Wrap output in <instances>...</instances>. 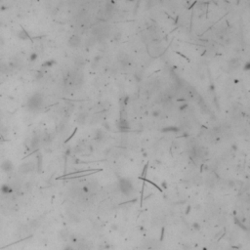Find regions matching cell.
Listing matches in <instances>:
<instances>
[{
    "mask_svg": "<svg viewBox=\"0 0 250 250\" xmlns=\"http://www.w3.org/2000/svg\"><path fill=\"white\" fill-rule=\"evenodd\" d=\"M42 104H43V99L39 94H35L30 97V99L27 102V107L30 111H37L41 109Z\"/></svg>",
    "mask_w": 250,
    "mask_h": 250,
    "instance_id": "cell-1",
    "label": "cell"
},
{
    "mask_svg": "<svg viewBox=\"0 0 250 250\" xmlns=\"http://www.w3.org/2000/svg\"><path fill=\"white\" fill-rule=\"evenodd\" d=\"M119 189L121 192L126 196H129L131 192H133V186L131 182L127 179H121L119 181Z\"/></svg>",
    "mask_w": 250,
    "mask_h": 250,
    "instance_id": "cell-2",
    "label": "cell"
},
{
    "mask_svg": "<svg viewBox=\"0 0 250 250\" xmlns=\"http://www.w3.org/2000/svg\"><path fill=\"white\" fill-rule=\"evenodd\" d=\"M35 169V163L33 161H29V162L27 163H23L22 165L19 168V171L23 174H27V173H29L33 171Z\"/></svg>",
    "mask_w": 250,
    "mask_h": 250,
    "instance_id": "cell-3",
    "label": "cell"
},
{
    "mask_svg": "<svg viewBox=\"0 0 250 250\" xmlns=\"http://www.w3.org/2000/svg\"><path fill=\"white\" fill-rule=\"evenodd\" d=\"M81 43V39L78 35H72L70 40H68V45L71 47V48H77L78 46Z\"/></svg>",
    "mask_w": 250,
    "mask_h": 250,
    "instance_id": "cell-4",
    "label": "cell"
},
{
    "mask_svg": "<svg viewBox=\"0 0 250 250\" xmlns=\"http://www.w3.org/2000/svg\"><path fill=\"white\" fill-rule=\"evenodd\" d=\"M0 167H1L2 171H4V172L10 173L11 171H13L14 165H13V163H12V161H10V160H5V161H3V162H2V164H1V166H0Z\"/></svg>",
    "mask_w": 250,
    "mask_h": 250,
    "instance_id": "cell-5",
    "label": "cell"
},
{
    "mask_svg": "<svg viewBox=\"0 0 250 250\" xmlns=\"http://www.w3.org/2000/svg\"><path fill=\"white\" fill-rule=\"evenodd\" d=\"M0 192H1L2 194H10L12 192H13V190H12L11 186L8 185V184H4L1 186V188H0Z\"/></svg>",
    "mask_w": 250,
    "mask_h": 250,
    "instance_id": "cell-6",
    "label": "cell"
},
{
    "mask_svg": "<svg viewBox=\"0 0 250 250\" xmlns=\"http://www.w3.org/2000/svg\"><path fill=\"white\" fill-rule=\"evenodd\" d=\"M239 66V61L237 59H233L229 62V68L232 70H235Z\"/></svg>",
    "mask_w": 250,
    "mask_h": 250,
    "instance_id": "cell-7",
    "label": "cell"
},
{
    "mask_svg": "<svg viewBox=\"0 0 250 250\" xmlns=\"http://www.w3.org/2000/svg\"><path fill=\"white\" fill-rule=\"evenodd\" d=\"M18 37L20 38V39H22V40H27V39L29 38V36H28V34H27V32H25V29H22L21 32H19Z\"/></svg>",
    "mask_w": 250,
    "mask_h": 250,
    "instance_id": "cell-8",
    "label": "cell"
},
{
    "mask_svg": "<svg viewBox=\"0 0 250 250\" xmlns=\"http://www.w3.org/2000/svg\"><path fill=\"white\" fill-rule=\"evenodd\" d=\"M86 116H87V114L86 113H81L79 114V115H78V118H77V121L79 123H81V124H83V123L85 122V120H86Z\"/></svg>",
    "mask_w": 250,
    "mask_h": 250,
    "instance_id": "cell-9",
    "label": "cell"
},
{
    "mask_svg": "<svg viewBox=\"0 0 250 250\" xmlns=\"http://www.w3.org/2000/svg\"><path fill=\"white\" fill-rule=\"evenodd\" d=\"M9 70L8 65L6 64H0V72H7Z\"/></svg>",
    "mask_w": 250,
    "mask_h": 250,
    "instance_id": "cell-10",
    "label": "cell"
},
{
    "mask_svg": "<svg viewBox=\"0 0 250 250\" xmlns=\"http://www.w3.org/2000/svg\"><path fill=\"white\" fill-rule=\"evenodd\" d=\"M55 64V61H48V62H45V64H43V66H53Z\"/></svg>",
    "mask_w": 250,
    "mask_h": 250,
    "instance_id": "cell-11",
    "label": "cell"
},
{
    "mask_svg": "<svg viewBox=\"0 0 250 250\" xmlns=\"http://www.w3.org/2000/svg\"><path fill=\"white\" fill-rule=\"evenodd\" d=\"M63 250H75V249L73 248V247L71 246V245L68 244V245H66V246L64 247V249H63Z\"/></svg>",
    "mask_w": 250,
    "mask_h": 250,
    "instance_id": "cell-12",
    "label": "cell"
},
{
    "mask_svg": "<svg viewBox=\"0 0 250 250\" xmlns=\"http://www.w3.org/2000/svg\"><path fill=\"white\" fill-rule=\"evenodd\" d=\"M37 59V54H32V56H30V61H35Z\"/></svg>",
    "mask_w": 250,
    "mask_h": 250,
    "instance_id": "cell-13",
    "label": "cell"
},
{
    "mask_svg": "<svg viewBox=\"0 0 250 250\" xmlns=\"http://www.w3.org/2000/svg\"><path fill=\"white\" fill-rule=\"evenodd\" d=\"M245 70H250V62L247 63V65H245Z\"/></svg>",
    "mask_w": 250,
    "mask_h": 250,
    "instance_id": "cell-14",
    "label": "cell"
}]
</instances>
